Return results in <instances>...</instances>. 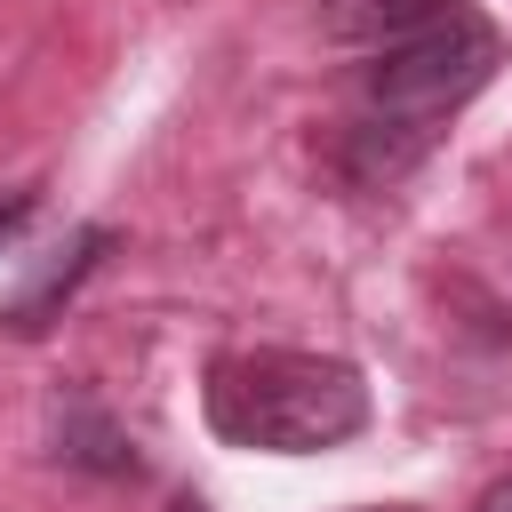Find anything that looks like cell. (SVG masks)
Wrapping results in <instances>:
<instances>
[{"label":"cell","instance_id":"1","mask_svg":"<svg viewBox=\"0 0 512 512\" xmlns=\"http://www.w3.org/2000/svg\"><path fill=\"white\" fill-rule=\"evenodd\" d=\"M208 424L232 448L320 456L368 424V384L320 352H232L208 368Z\"/></svg>","mask_w":512,"mask_h":512},{"label":"cell","instance_id":"2","mask_svg":"<svg viewBox=\"0 0 512 512\" xmlns=\"http://www.w3.org/2000/svg\"><path fill=\"white\" fill-rule=\"evenodd\" d=\"M488 72H496V32L456 8L432 32L376 48V64H368V120H400V128L432 136V120H448Z\"/></svg>","mask_w":512,"mask_h":512},{"label":"cell","instance_id":"3","mask_svg":"<svg viewBox=\"0 0 512 512\" xmlns=\"http://www.w3.org/2000/svg\"><path fill=\"white\" fill-rule=\"evenodd\" d=\"M456 8L464 0H320V32L328 40H352V48H392V40L432 32Z\"/></svg>","mask_w":512,"mask_h":512},{"label":"cell","instance_id":"4","mask_svg":"<svg viewBox=\"0 0 512 512\" xmlns=\"http://www.w3.org/2000/svg\"><path fill=\"white\" fill-rule=\"evenodd\" d=\"M472 512H512V480H496V488H488V496H480Z\"/></svg>","mask_w":512,"mask_h":512},{"label":"cell","instance_id":"5","mask_svg":"<svg viewBox=\"0 0 512 512\" xmlns=\"http://www.w3.org/2000/svg\"><path fill=\"white\" fill-rule=\"evenodd\" d=\"M168 512H200V496H176V504H168Z\"/></svg>","mask_w":512,"mask_h":512}]
</instances>
